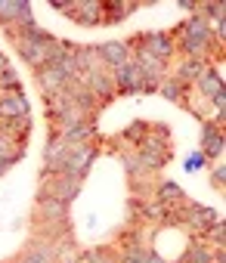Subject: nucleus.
<instances>
[{
    "instance_id": "b1692460",
    "label": "nucleus",
    "mask_w": 226,
    "mask_h": 263,
    "mask_svg": "<svg viewBox=\"0 0 226 263\" xmlns=\"http://www.w3.org/2000/svg\"><path fill=\"white\" fill-rule=\"evenodd\" d=\"M25 155H28V146L19 143V140H13L10 134L0 130V158H16V161H22Z\"/></svg>"
},
{
    "instance_id": "412c9836",
    "label": "nucleus",
    "mask_w": 226,
    "mask_h": 263,
    "mask_svg": "<svg viewBox=\"0 0 226 263\" xmlns=\"http://www.w3.org/2000/svg\"><path fill=\"white\" fill-rule=\"evenodd\" d=\"M31 127H34V118H31V115L13 118V121H0V130H4V134H10L13 140L25 143V146H28V137H31Z\"/></svg>"
},
{
    "instance_id": "39448f33",
    "label": "nucleus",
    "mask_w": 226,
    "mask_h": 263,
    "mask_svg": "<svg viewBox=\"0 0 226 263\" xmlns=\"http://www.w3.org/2000/svg\"><path fill=\"white\" fill-rule=\"evenodd\" d=\"M127 41H130L134 47H143L146 53L164 59V62H171V59L177 56V44H174L171 31H146V34H137V37H127Z\"/></svg>"
},
{
    "instance_id": "5701e85b",
    "label": "nucleus",
    "mask_w": 226,
    "mask_h": 263,
    "mask_svg": "<svg viewBox=\"0 0 226 263\" xmlns=\"http://www.w3.org/2000/svg\"><path fill=\"white\" fill-rule=\"evenodd\" d=\"M16 263H56V254H53V241L50 245H31Z\"/></svg>"
},
{
    "instance_id": "bb28decb",
    "label": "nucleus",
    "mask_w": 226,
    "mask_h": 263,
    "mask_svg": "<svg viewBox=\"0 0 226 263\" xmlns=\"http://www.w3.org/2000/svg\"><path fill=\"white\" fill-rule=\"evenodd\" d=\"M201 238H204V245H211V248L226 245V220H223V217H217V220L201 232Z\"/></svg>"
},
{
    "instance_id": "f704fd0d",
    "label": "nucleus",
    "mask_w": 226,
    "mask_h": 263,
    "mask_svg": "<svg viewBox=\"0 0 226 263\" xmlns=\"http://www.w3.org/2000/svg\"><path fill=\"white\" fill-rule=\"evenodd\" d=\"M13 65H10V56L7 53H0V74H4V71H10Z\"/></svg>"
},
{
    "instance_id": "4be33fe9",
    "label": "nucleus",
    "mask_w": 226,
    "mask_h": 263,
    "mask_svg": "<svg viewBox=\"0 0 226 263\" xmlns=\"http://www.w3.org/2000/svg\"><path fill=\"white\" fill-rule=\"evenodd\" d=\"M211 245H204V238L201 235H192V241H189V248L183 251V257H180V263H214V257H211Z\"/></svg>"
},
{
    "instance_id": "393cba45",
    "label": "nucleus",
    "mask_w": 226,
    "mask_h": 263,
    "mask_svg": "<svg viewBox=\"0 0 226 263\" xmlns=\"http://www.w3.org/2000/svg\"><path fill=\"white\" fill-rule=\"evenodd\" d=\"M81 263H118V251L105 248V245L87 248V251H81Z\"/></svg>"
},
{
    "instance_id": "2f4dec72",
    "label": "nucleus",
    "mask_w": 226,
    "mask_h": 263,
    "mask_svg": "<svg viewBox=\"0 0 226 263\" xmlns=\"http://www.w3.org/2000/svg\"><path fill=\"white\" fill-rule=\"evenodd\" d=\"M204 164H208V161H204V155H201V152H192V155L186 158V164H183V171H186V174H195V171H201Z\"/></svg>"
},
{
    "instance_id": "1a4fd4ad",
    "label": "nucleus",
    "mask_w": 226,
    "mask_h": 263,
    "mask_svg": "<svg viewBox=\"0 0 226 263\" xmlns=\"http://www.w3.org/2000/svg\"><path fill=\"white\" fill-rule=\"evenodd\" d=\"M111 81H115V93H146V84H143V74L137 68V62H124L118 65L115 71H111Z\"/></svg>"
},
{
    "instance_id": "a211bd4d",
    "label": "nucleus",
    "mask_w": 226,
    "mask_h": 263,
    "mask_svg": "<svg viewBox=\"0 0 226 263\" xmlns=\"http://www.w3.org/2000/svg\"><path fill=\"white\" fill-rule=\"evenodd\" d=\"M65 155H68V146H65L59 137L50 134V140H47V146H44V167H41V174H59Z\"/></svg>"
},
{
    "instance_id": "0eeeda50",
    "label": "nucleus",
    "mask_w": 226,
    "mask_h": 263,
    "mask_svg": "<svg viewBox=\"0 0 226 263\" xmlns=\"http://www.w3.org/2000/svg\"><path fill=\"white\" fill-rule=\"evenodd\" d=\"M183 211V226L192 232V235H201L220 214L214 211V208H208V204H198V201H192V198H186V204L180 208Z\"/></svg>"
},
{
    "instance_id": "6ab92c4d",
    "label": "nucleus",
    "mask_w": 226,
    "mask_h": 263,
    "mask_svg": "<svg viewBox=\"0 0 226 263\" xmlns=\"http://www.w3.org/2000/svg\"><path fill=\"white\" fill-rule=\"evenodd\" d=\"M186 192L177 186V183H171V180H161L158 186H155V201L158 204H164L167 211H177V208H183L186 204Z\"/></svg>"
},
{
    "instance_id": "f03ea898",
    "label": "nucleus",
    "mask_w": 226,
    "mask_h": 263,
    "mask_svg": "<svg viewBox=\"0 0 226 263\" xmlns=\"http://www.w3.org/2000/svg\"><path fill=\"white\" fill-rule=\"evenodd\" d=\"M34 220H37V232H50L53 238H59V229L68 232V204L56 198H37Z\"/></svg>"
},
{
    "instance_id": "a878e982",
    "label": "nucleus",
    "mask_w": 226,
    "mask_h": 263,
    "mask_svg": "<svg viewBox=\"0 0 226 263\" xmlns=\"http://www.w3.org/2000/svg\"><path fill=\"white\" fill-rule=\"evenodd\" d=\"M155 93H161V96H164L167 102H174V105H183V102H186V87L177 84V81H171V78H164Z\"/></svg>"
},
{
    "instance_id": "20e7f679",
    "label": "nucleus",
    "mask_w": 226,
    "mask_h": 263,
    "mask_svg": "<svg viewBox=\"0 0 226 263\" xmlns=\"http://www.w3.org/2000/svg\"><path fill=\"white\" fill-rule=\"evenodd\" d=\"M0 25L10 31V37L37 25L34 16H31V4L28 0H0Z\"/></svg>"
},
{
    "instance_id": "2eb2a0df",
    "label": "nucleus",
    "mask_w": 226,
    "mask_h": 263,
    "mask_svg": "<svg viewBox=\"0 0 226 263\" xmlns=\"http://www.w3.org/2000/svg\"><path fill=\"white\" fill-rule=\"evenodd\" d=\"M81 87L93 93V99L102 105L105 99L115 96V81H111V71H102V74H78Z\"/></svg>"
},
{
    "instance_id": "72a5a7b5",
    "label": "nucleus",
    "mask_w": 226,
    "mask_h": 263,
    "mask_svg": "<svg viewBox=\"0 0 226 263\" xmlns=\"http://www.w3.org/2000/svg\"><path fill=\"white\" fill-rule=\"evenodd\" d=\"M177 7H180V13H189V16H192V13H198V4H192V0H180Z\"/></svg>"
},
{
    "instance_id": "dca6fc26",
    "label": "nucleus",
    "mask_w": 226,
    "mask_h": 263,
    "mask_svg": "<svg viewBox=\"0 0 226 263\" xmlns=\"http://www.w3.org/2000/svg\"><path fill=\"white\" fill-rule=\"evenodd\" d=\"M71 19H74L78 25H84V28H99L102 19H105V13H102V4H99V0H74Z\"/></svg>"
},
{
    "instance_id": "f257e3e1",
    "label": "nucleus",
    "mask_w": 226,
    "mask_h": 263,
    "mask_svg": "<svg viewBox=\"0 0 226 263\" xmlns=\"http://www.w3.org/2000/svg\"><path fill=\"white\" fill-rule=\"evenodd\" d=\"M53 41H56V37H53L50 31H44L41 25H31V28L19 31V34L13 37V47H16L19 59L37 71V68H44V65L50 62V50H53Z\"/></svg>"
},
{
    "instance_id": "7c9ffc66",
    "label": "nucleus",
    "mask_w": 226,
    "mask_h": 263,
    "mask_svg": "<svg viewBox=\"0 0 226 263\" xmlns=\"http://www.w3.org/2000/svg\"><path fill=\"white\" fill-rule=\"evenodd\" d=\"M211 186H214L217 192L226 189V164H223V161H214V164H211Z\"/></svg>"
},
{
    "instance_id": "9d476101",
    "label": "nucleus",
    "mask_w": 226,
    "mask_h": 263,
    "mask_svg": "<svg viewBox=\"0 0 226 263\" xmlns=\"http://www.w3.org/2000/svg\"><path fill=\"white\" fill-rule=\"evenodd\" d=\"M96 53L102 56V62L108 65V71H115L118 65L130 62L134 47H130V41H127V37H124V41H102V44H96Z\"/></svg>"
},
{
    "instance_id": "f3484780",
    "label": "nucleus",
    "mask_w": 226,
    "mask_h": 263,
    "mask_svg": "<svg viewBox=\"0 0 226 263\" xmlns=\"http://www.w3.org/2000/svg\"><path fill=\"white\" fill-rule=\"evenodd\" d=\"M204 65H208V62H198V59H186V56H180V62H177L174 68H167V78L177 81V84H183V87H192L195 78L204 71Z\"/></svg>"
},
{
    "instance_id": "c85d7f7f",
    "label": "nucleus",
    "mask_w": 226,
    "mask_h": 263,
    "mask_svg": "<svg viewBox=\"0 0 226 263\" xmlns=\"http://www.w3.org/2000/svg\"><path fill=\"white\" fill-rule=\"evenodd\" d=\"M140 217H143L146 223H158V226H164V217H167V208H164V204H158V201L152 198L149 204H143V211H140Z\"/></svg>"
},
{
    "instance_id": "473e14b6",
    "label": "nucleus",
    "mask_w": 226,
    "mask_h": 263,
    "mask_svg": "<svg viewBox=\"0 0 226 263\" xmlns=\"http://www.w3.org/2000/svg\"><path fill=\"white\" fill-rule=\"evenodd\" d=\"M50 7H53L56 13H62V16L71 19V13H74V0H50Z\"/></svg>"
},
{
    "instance_id": "6e6552de",
    "label": "nucleus",
    "mask_w": 226,
    "mask_h": 263,
    "mask_svg": "<svg viewBox=\"0 0 226 263\" xmlns=\"http://www.w3.org/2000/svg\"><path fill=\"white\" fill-rule=\"evenodd\" d=\"M220 65H223V62H208L204 71H201V74L195 78V84H192L195 93H198L204 102H211L220 90H226V81H223V68H220Z\"/></svg>"
},
{
    "instance_id": "f8f14e48",
    "label": "nucleus",
    "mask_w": 226,
    "mask_h": 263,
    "mask_svg": "<svg viewBox=\"0 0 226 263\" xmlns=\"http://www.w3.org/2000/svg\"><path fill=\"white\" fill-rule=\"evenodd\" d=\"M53 137H59L68 149H74V146H93V143H96V121H84V124L56 130Z\"/></svg>"
},
{
    "instance_id": "423d86ee",
    "label": "nucleus",
    "mask_w": 226,
    "mask_h": 263,
    "mask_svg": "<svg viewBox=\"0 0 226 263\" xmlns=\"http://www.w3.org/2000/svg\"><path fill=\"white\" fill-rule=\"evenodd\" d=\"M96 158H99L96 143H93V146H74V149H68V155H65V161H62V171H59V174H68V177L84 180Z\"/></svg>"
},
{
    "instance_id": "cd10ccee",
    "label": "nucleus",
    "mask_w": 226,
    "mask_h": 263,
    "mask_svg": "<svg viewBox=\"0 0 226 263\" xmlns=\"http://www.w3.org/2000/svg\"><path fill=\"white\" fill-rule=\"evenodd\" d=\"M149 251H152V248H146V245H130V248H121V251H118V263H146Z\"/></svg>"
},
{
    "instance_id": "9b49d317",
    "label": "nucleus",
    "mask_w": 226,
    "mask_h": 263,
    "mask_svg": "<svg viewBox=\"0 0 226 263\" xmlns=\"http://www.w3.org/2000/svg\"><path fill=\"white\" fill-rule=\"evenodd\" d=\"M137 152H149V155H158L161 161H171V137H167V130L149 124V130H146V137L140 140Z\"/></svg>"
},
{
    "instance_id": "c756f323",
    "label": "nucleus",
    "mask_w": 226,
    "mask_h": 263,
    "mask_svg": "<svg viewBox=\"0 0 226 263\" xmlns=\"http://www.w3.org/2000/svg\"><path fill=\"white\" fill-rule=\"evenodd\" d=\"M146 130H149V124H146V121H134V124L124 130V134H121V140H127L130 146H140V140L146 137Z\"/></svg>"
},
{
    "instance_id": "c9c22d12",
    "label": "nucleus",
    "mask_w": 226,
    "mask_h": 263,
    "mask_svg": "<svg viewBox=\"0 0 226 263\" xmlns=\"http://www.w3.org/2000/svg\"><path fill=\"white\" fill-rule=\"evenodd\" d=\"M146 263H167L161 254H155V251H149V257H146Z\"/></svg>"
},
{
    "instance_id": "ddd939ff",
    "label": "nucleus",
    "mask_w": 226,
    "mask_h": 263,
    "mask_svg": "<svg viewBox=\"0 0 226 263\" xmlns=\"http://www.w3.org/2000/svg\"><path fill=\"white\" fill-rule=\"evenodd\" d=\"M223 149H226V137H223V130L211 121H204V134H201V146L198 152L204 155V161H220L223 158Z\"/></svg>"
},
{
    "instance_id": "4468645a",
    "label": "nucleus",
    "mask_w": 226,
    "mask_h": 263,
    "mask_svg": "<svg viewBox=\"0 0 226 263\" xmlns=\"http://www.w3.org/2000/svg\"><path fill=\"white\" fill-rule=\"evenodd\" d=\"M25 115H31V102L22 90L0 93V121H13V118H25Z\"/></svg>"
},
{
    "instance_id": "aec40b11",
    "label": "nucleus",
    "mask_w": 226,
    "mask_h": 263,
    "mask_svg": "<svg viewBox=\"0 0 226 263\" xmlns=\"http://www.w3.org/2000/svg\"><path fill=\"white\" fill-rule=\"evenodd\" d=\"M137 10H140V4H130V0H108V4H102V13H105L102 25H118Z\"/></svg>"
},
{
    "instance_id": "7ed1b4c3",
    "label": "nucleus",
    "mask_w": 226,
    "mask_h": 263,
    "mask_svg": "<svg viewBox=\"0 0 226 263\" xmlns=\"http://www.w3.org/2000/svg\"><path fill=\"white\" fill-rule=\"evenodd\" d=\"M81 186H84V180L68 177V174H41V192H37V198H56L62 204H71L81 195Z\"/></svg>"
}]
</instances>
